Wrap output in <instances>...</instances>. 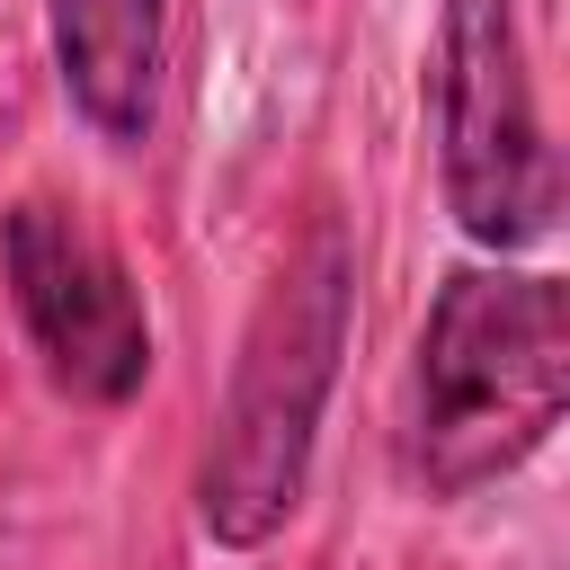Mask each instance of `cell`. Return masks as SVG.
Wrapping results in <instances>:
<instances>
[{
  "label": "cell",
  "mask_w": 570,
  "mask_h": 570,
  "mask_svg": "<svg viewBox=\"0 0 570 570\" xmlns=\"http://www.w3.org/2000/svg\"><path fill=\"white\" fill-rule=\"evenodd\" d=\"M347 312H356V258H347V223L312 214L285 249V267L267 276L240 356H232V392L214 410L205 436V472H196V517L214 543L249 552L267 543L294 499H303V463H312V428L321 401L338 383L347 356Z\"/></svg>",
  "instance_id": "6da1fadb"
},
{
  "label": "cell",
  "mask_w": 570,
  "mask_h": 570,
  "mask_svg": "<svg viewBox=\"0 0 570 570\" xmlns=\"http://www.w3.org/2000/svg\"><path fill=\"white\" fill-rule=\"evenodd\" d=\"M570 410V294L561 276L463 267L419 330L410 463L436 499L517 472Z\"/></svg>",
  "instance_id": "7a4b0ae2"
},
{
  "label": "cell",
  "mask_w": 570,
  "mask_h": 570,
  "mask_svg": "<svg viewBox=\"0 0 570 570\" xmlns=\"http://www.w3.org/2000/svg\"><path fill=\"white\" fill-rule=\"evenodd\" d=\"M445 196L454 223L481 249H525L552 232L561 205V169L534 116V80H525V36H517V0H445Z\"/></svg>",
  "instance_id": "3957f363"
},
{
  "label": "cell",
  "mask_w": 570,
  "mask_h": 570,
  "mask_svg": "<svg viewBox=\"0 0 570 570\" xmlns=\"http://www.w3.org/2000/svg\"><path fill=\"white\" fill-rule=\"evenodd\" d=\"M0 267L18 294V321L45 356V374L71 401H134L151 374V321L125 276V258L98 240L89 214L71 205H18L0 223Z\"/></svg>",
  "instance_id": "277c9868"
},
{
  "label": "cell",
  "mask_w": 570,
  "mask_h": 570,
  "mask_svg": "<svg viewBox=\"0 0 570 570\" xmlns=\"http://www.w3.org/2000/svg\"><path fill=\"white\" fill-rule=\"evenodd\" d=\"M71 107L107 142H142L160 89V0H45Z\"/></svg>",
  "instance_id": "5b68a950"
}]
</instances>
